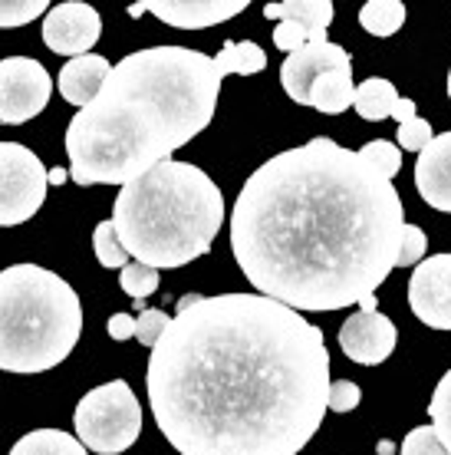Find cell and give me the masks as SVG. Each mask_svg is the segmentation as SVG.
<instances>
[{
  "instance_id": "6da1fadb",
  "label": "cell",
  "mask_w": 451,
  "mask_h": 455,
  "mask_svg": "<svg viewBox=\"0 0 451 455\" xmlns=\"http://www.w3.org/2000/svg\"><path fill=\"white\" fill-rule=\"evenodd\" d=\"M146 389L178 455H297L329 410L327 340L264 294H188L152 347Z\"/></svg>"
},
{
  "instance_id": "7a4b0ae2",
  "label": "cell",
  "mask_w": 451,
  "mask_h": 455,
  "mask_svg": "<svg viewBox=\"0 0 451 455\" xmlns=\"http://www.w3.org/2000/svg\"><path fill=\"white\" fill-rule=\"evenodd\" d=\"M406 208L360 152L327 136L254 169L231 215V251L257 294L297 314L343 310L392 274Z\"/></svg>"
},
{
  "instance_id": "3957f363",
  "label": "cell",
  "mask_w": 451,
  "mask_h": 455,
  "mask_svg": "<svg viewBox=\"0 0 451 455\" xmlns=\"http://www.w3.org/2000/svg\"><path fill=\"white\" fill-rule=\"evenodd\" d=\"M215 57L188 46H148L119 60L99 96L67 125L69 179L129 185L208 129L218 109Z\"/></svg>"
},
{
  "instance_id": "277c9868",
  "label": "cell",
  "mask_w": 451,
  "mask_h": 455,
  "mask_svg": "<svg viewBox=\"0 0 451 455\" xmlns=\"http://www.w3.org/2000/svg\"><path fill=\"white\" fill-rule=\"evenodd\" d=\"M115 235L146 267L171 271L211 251L225 225V195L192 162H162L119 188Z\"/></svg>"
},
{
  "instance_id": "5b68a950",
  "label": "cell",
  "mask_w": 451,
  "mask_h": 455,
  "mask_svg": "<svg viewBox=\"0 0 451 455\" xmlns=\"http://www.w3.org/2000/svg\"><path fill=\"white\" fill-rule=\"evenodd\" d=\"M83 333V300L40 264L0 271V370L46 373L67 360Z\"/></svg>"
},
{
  "instance_id": "8992f818",
  "label": "cell",
  "mask_w": 451,
  "mask_h": 455,
  "mask_svg": "<svg viewBox=\"0 0 451 455\" xmlns=\"http://www.w3.org/2000/svg\"><path fill=\"white\" fill-rule=\"evenodd\" d=\"M76 439L96 455H119L132 449L142 433V406L125 379H109L90 389L73 412Z\"/></svg>"
},
{
  "instance_id": "52a82bcc",
  "label": "cell",
  "mask_w": 451,
  "mask_h": 455,
  "mask_svg": "<svg viewBox=\"0 0 451 455\" xmlns=\"http://www.w3.org/2000/svg\"><path fill=\"white\" fill-rule=\"evenodd\" d=\"M44 162L20 142H0V228L23 225L44 208L46 179Z\"/></svg>"
},
{
  "instance_id": "ba28073f",
  "label": "cell",
  "mask_w": 451,
  "mask_h": 455,
  "mask_svg": "<svg viewBox=\"0 0 451 455\" xmlns=\"http://www.w3.org/2000/svg\"><path fill=\"white\" fill-rule=\"evenodd\" d=\"M53 80L34 57L0 60V123L20 125L40 116L50 103Z\"/></svg>"
},
{
  "instance_id": "9c48e42d",
  "label": "cell",
  "mask_w": 451,
  "mask_h": 455,
  "mask_svg": "<svg viewBox=\"0 0 451 455\" xmlns=\"http://www.w3.org/2000/svg\"><path fill=\"white\" fill-rule=\"evenodd\" d=\"M333 4L329 0H283V4H264V17L277 20L273 46L287 57L304 50L306 44L327 40V27L333 23Z\"/></svg>"
},
{
  "instance_id": "30bf717a",
  "label": "cell",
  "mask_w": 451,
  "mask_h": 455,
  "mask_svg": "<svg viewBox=\"0 0 451 455\" xmlns=\"http://www.w3.org/2000/svg\"><path fill=\"white\" fill-rule=\"evenodd\" d=\"M408 307L431 331H451V254H431L412 271Z\"/></svg>"
},
{
  "instance_id": "8fae6325",
  "label": "cell",
  "mask_w": 451,
  "mask_h": 455,
  "mask_svg": "<svg viewBox=\"0 0 451 455\" xmlns=\"http://www.w3.org/2000/svg\"><path fill=\"white\" fill-rule=\"evenodd\" d=\"M102 36V17L83 0L50 7L44 17V44L59 57H86Z\"/></svg>"
},
{
  "instance_id": "7c38bea8",
  "label": "cell",
  "mask_w": 451,
  "mask_h": 455,
  "mask_svg": "<svg viewBox=\"0 0 451 455\" xmlns=\"http://www.w3.org/2000/svg\"><path fill=\"white\" fill-rule=\"evenodd\" d=\"M395 340H399L395 323L379 310H373V314L360 310V314L346 317V323L339 327V347L360 366L385 363L395 350Z\"/></svg>"
},
{
  "instance_id": "4fadbf2b",
  "label": "cell",
  "mask_w": 451,
  "mask_h": 455,
  "mask_svg": "<svg viewBox=\"0 0 451 455\" xmlns=\"http://www.w3.org/2000/svg\"><path fill=\"white\" fill-rule=\"evenodd\" d=\"M352 63L346 46L329 44V40H316V44H306L304 50H297L281 63V83L283 92L294 100L297 106H310V86L320 73H327L333 67H346Z\"/></svg>"
},
{
  "instance_id": "5bb4252c",
  "label": "cell",
  "mask_w": 451,
  "mask_h": 455,
  "mask_svg": "<svg viewBox=\"0 0 451 455\" xmlns=\"http://www.w3.org/2000/svg\"><path fill=\"white\" fill-rule=\"evenodd\" d=\"M162 23L178 30H204L248 11V0H142Z\"/></svg>"
},
{
  "instance_id": "9a60e30c",
  "label": "cell",
  "mask_w": 451,
  "mask_h": 455,
  "mask_svg": "<svg viewBox=\"0 0 451 455\" xmlns=\"http://www.w3.org/2000/svg\"><path fill=\"white\" fill-rule=\"evenodd\" d=\"M415 188L422 202L451 215V132H441L418 152Z\"/></svg>"
},
{
  "instance_id": "2e32d148",
  "label": "cell",
  "mask_w": 451,
  "mask_h": 455,
  "mask_svg": "<svg viewBox=\"0 0 451 455\" xmlns=\"http://www.w3.org/2000/svg\"><path fill=\"white\" fill-rule=\"evenodd\" d=\"M109 73H113V67H109V60L99 57V53H86V57H76L69 60V63H63V69H59V96L67 100L69 106H76V109H83V106H90L96 96H99L102 83L109 80Z\"/></svg>"
},
{
  "instance_id": "e0dca14e",
  "label": "cell",
  "mask_w": 451,
  "mask_h": 455,
  "mask_svg": "<svg viewBox=\"0 0 451 455\" xmlns=\"http://www.w3.org/2000/svg\"><path fill=\"white\" fill-rule=\"evenodd\" d=\"M356 103V83H352V63L346 67H333L327 73H320L310 86V106L320 109L323 116H339L346 113Z\"/></svg>"
},
{
  "instance_id": "ac0fdd59",
  "label": "cell",
  "mask_w": 451,
  "mask_h": 455,
  "mask_svg": "<svg viewBox=\"0 0 451 455\" xmlns=\"http://www.w3.org/2000/svg\"><path fill=\"white\" fill-rule=\"evenodd\" d=\"M395 103H399V92H395L392 83L385 80V76H373V80H366L362 86H356V103H352V109L366 123H383V119L392 116Z\"/></svg>"
},
{
  "instance_id": "d6986e66",
  "label": "cell",
  "mask_w": 451,
  "mask_h": 455,
  "mask_svg": "<svg viewBox=\"0 0 451 455\" xmlns=\"http://www.w3.org/2000/svg\"><path fill=\"white\" fill-rule=\"evenodd\" d=\"M215 67L221 73V80L225 76H254V73L267 67V53L257 44H250V40H241V44L225 40L221 53L215 57Z\"/></svg>"
},
{
  "instance_id": "ffe728a7",
  "label": "cell",
  "mask_w": 451,
  "mask_h": 455,
  "mask_svg": "<svg viewBox=\"0 0 451 455\" xmlns=\"http://www.w3.org/2000/svg\"><path fill=\"white\" fill-rule=\"evenodd\" d=\"M11 455H86V445L59 429H36L17 439Z\"/></svg>"
},
{
  "instance_id": "44dd1931",
  "label": "cell",
  "mask_w": 451,
  "mask_h": 455,
  "mask_svg": "<svg viewBox=\"0 0 451 455\" xmlns=\"http://www.w3.org/2000/svg\"><path fill=\"white\" fill-rule=\"evenodd\" d=\"M360 23L366 34L392 36L406 23V4L402 0H369V4H362Z\"/></svg>"
},
{
  "instance_id": "7402d4cb",
  "label": "cell",
  "mask_w": 451,
  "mask_h": 455,
  "mask_svg": "<svg viewBox=\"0 0 451 455\" xmlns=\"http://www.w3.org/2000/svg\"><path fill=\"white\" fill-rule=\"evenodd\" d=\"M360 159L369 169L379 172L385 182H392L395 175H399V169H402V148L395 146V142H389V139H373V142H366L360 148Z\"/></svg>"
},
{
  "instance_id": "603a6c76",
  "label": "cell",
  "mask_w": 451,
  "mask_h": 455,
  "mask_svg": "<svg viewBox=\"0 0 451 455\" xmlns=\"http://www.w3.org/2000/svg\"><path fill=\"white\" fill-rule=\"evenodd\" d=\"M92 248H96V261H99L102 267L123 271L125 264H129V251L123 248V241H119V235H115L113 218L96 225V231H92Z\"/></svg>"
},
{
  "instance_id": "cb8c5ba5",
  "label": "cell",
  "mask_w": 451,
  "mask_h": 455,
  "mask_svg": "<svg viewBox=\"0 0 451 455\" xmlns=\"http://www.w3.org/2000/svg\"><path fill=\"white\" fill-rule=\"evenodd\" d=\"M429 416H431V429L439 433L441 445L451 452V370L441 376L439 387H435V393H431Z\"/></svg>"
},
{
  "instance_id": "d4e9b609",
  "label": "cell",
  "mask_w": 451,
  "mask_h": 455,
  "mask_svg": "<svg viewBox=\"0 0 451 455\" xmlns=\"http://www.w3.org/2000/svg\"><path fill=\"white\" fill-rule=\"evenodd\" d=\"M119 287H123L132 300H146V297H152L158 291V271L138 261H129L123 267V274H119Z\"/></svg>"
},
{
  "instance_id": "484cf974",
  "label": "cell",
  "mask_w": 451,
  "mask_h": 455,
  "mask_svg": "<svg viewBox=\"0 0 451 455\" xmlns=\"http://www.w3.org/2000/svg\"><path fill=\"white\" fill-rule=\"evenodd\" d=\"M46 13H50L46 0H0V27H23Z\"/></svg>"
},
{
  "instance_id": "4316f807",
  "label": "cell",
  "mask_w": 451,
  "mask_h": 455,
  "mask_svg": "<svg viewBox=\"0 0 451 455\" xmlns=\"http://www.w3.org/2000/svg\"><path fill=\"white\" fill-rule=\"evenodd\" d=\"M425 251H429V238L418 225L402 228V244H399V258H395V267H418L425 261Z\"/></svg>"
},
{
  "instance_id": "83f0119b",
  "label": "cell",
  "mask_w": 451,
  "mask_h": 455,
  "mask_svg": "<svg viewBox=\"0 0 451 455\" xmlns=\"http://www.w3.org/2000/svg\"><path fill=\"white\" fill-rule=\"evenodd\" d=\"M399 455H451V452L441 445L439 433H435L431 426H415V429L402 439Z\"/></svg>"
},
{
  "instance_id": "f1b7e54d",
  "label": "cell",
  "mask_w": 451,
  "mask_h": 455,
  "mask_svg": "<svg viewBox=\"0 0 451 455\" xmlns=\"http://www.w3.org/2000/svg\"><path fill=\"white\" fill-rule=\"evenodd\" d=\"M169 323H171V317L165 314V310H155V307L142 310V314L136 317V340L152 350V347L162 340V333L169 331Z\"/></svg>"
},
{
  "instance_id": "f546056e",
  "label": "cell",
  "mask_w": 451,
  "mask_h": 455,
  "mask_svg": "<svg viewBox=\"0 0 451 455\" xmlns=\"http://www.w3.org/2000/svg\"><path fill=\"white\" fill-rule=\"evenodd\" d=\"M431 139H435V132H431V123L429 119H412V123L399 125V148H406V152H422V148L429 146Z\"/></svg>"
},
{
  "instance_id": "4dcf8cb0",
  "label": "cell",
  "mask_w": 451,
  "mask_h": 455,
  "mask_svg": "<svg viewBox=\"0 0 451 455\" xmlns=\"http://www.w3.org/2000/svg\"><path fill=\"white\" fill-rule=\"evenodd\" d=\"M362 403V389L352 379H336L329 383V410L333 412H350Z\"/></svg>"
},
{
  "instance_id": "1f68e13d",
  "label": "cell",
  "mask_w": 451,
  "mask_h": 455,
  "mask_svg": "<svg viewBox=\"0 0 451 455\" xmlns=\"http://www.w3.org/2000/svg\"><path fill=\"white\" fill-rule=\"evenodd\" d=\"M106 331H109V337L119 343L132 340V337H136V317H132V314H113L109 323H106Z\"/></svg>"
},
{
  "instance_id": "d6a6232c",
  "label": "cell",
  "mask_w": 451,
  "mask_h": 455,
  "mask_svg": "<svg viewBox=\"0 0 451 455\" xmlns=\"http://www.w3.org/2000/svg\"><path fill=\"white\" fill-rule=\"evenodd\" d=\"M415 113H418L415 100H402V96H399V103H395V109H392V119L399 125H406V123H412V119H415Z\"/></svg>"
},
{
  "instance_id": "836d02e7",
  "label": "cell",
  "mask_w": 451,
  "mask_h": 455,
  "mask_svg": "<svg viewBox=\"0 0 451 455\" xmlns=\"http://www.w3.org/2000/svg\"><path fill=\"white\" fill-rule=\"evenodd\" d=\"M46 179H50V185H63L69 179V172L67 169H50L46 172Z\"/></svg>"
},
{
  "instance_id": "e575fe53",
  "label": "cell",
  "mask_w": 451,
  "mask_h": 455,
  "mask_svg": "<svg viewBox=\"0 0 451 455\" xmlns=\"http://www.w3.org/2000/svg\"><path fill=\"white\" fill-rule=\"evenodd\" d=\"M376 304H379V300H376V294H373V297H366V300H360V310H366V314H373Z\"/></svg>"
},
{
  "instance_id": "d590c367",
  "label": "cell",
  "mask_w": 451,
  "mask_h": 455,
  "mask_svg": "<svg viewBox=\"0 0 451 455\" xmlns=\"http://www.w3.org/2000/svg\"><path fill=\"white\" fill-rule=\"evenodd\" d=\"M142 13H146V7H142V0H138V4H132V7H129V17H142Z\"/></svg>"
},
{
  "instance_id": "8d00e7d4",
  "label": "cell",
  "mask_w": 451,
  "mask_h": 455,
  "mask_svg": "<svg viewBox=\"0 0 451 455\" xmlns=\"http://www.w3.org/2000/svg\"><path fill=\"white\" fill-rule=\"evenodd\" d=\"M392 452H395L392 443H379V455H392Z\"/></svg>"
},
{
  "instance_id": "74e56055",
  "label": "cell",
  "mask_w": 451,
  "mask_h": 455,
  "mask_svg": "<svg viewBox=\"0 0 451 455\" xmlns=\"http://www.w3.org/2000/svg\"><path fill=\"white\" fill-rule=\"evenodd\" d=\"M448 96H451V69H448Z\"/></svg>"
}]
</instances>
